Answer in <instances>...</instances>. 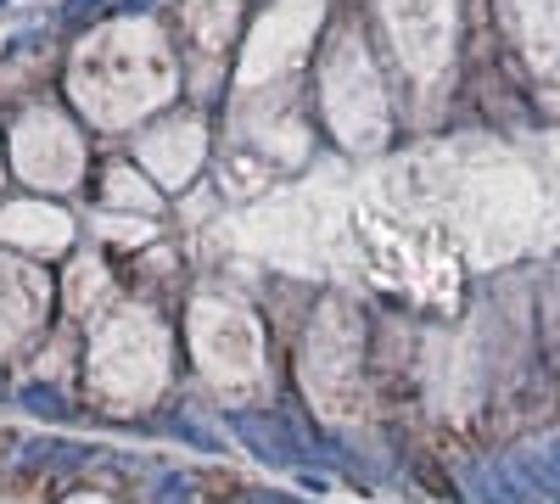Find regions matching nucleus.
<instances>
[{
  "label": "nucleus",
  "instance_id": "nucleus-4",
  "mask_svg": "<svg viewBox=\"0 0 560 504\" xmlns=\"http://www.w3.org/2000/svg\"><path fill=\"white\" fill-rule=\"evenodd\" d=\"M23 404L34 409V415H62V398H56L51 387H28V392H23Z\"/></svg>",
  "mask_w": 560,
  "mask_h": 504
},
{
  "label": "nucleus",
  "instance_id": "nucleus-3",
  "mask_svg": "<svg viewBox=\"0 0 560 504\" xmlns=\"http://www.w3.org/2000/svg\"><path fill=\"white\" fill-rule=\"evenodd\" d=\"M196 157H202V129H191V124H185V129H163V135L146 140V163H152L163 180H174V185L196 168Z\"/></svg>",
  "mask_w": 560,
  "mask_h": 504
},
{
  "label": "nucleus",
  "instance_id": "nucleus-1",
  "mask_svg": "<svg viewBox=\"0 0 560 504\" xmlns=\"http://www.w3.org/2000/svg\"><path fill=\"white\" fill-rule=\"evenodd\" d=\"M325 101H331V118L342 129L348 146H376L381 135V96L376 79H370V62H364L359 40H342L325 68Z\"/></svg>",
  "mask_w": 560,
  "mask_h": 504
},
{
  "label": "nucleus",
  "instance_id": "nucleus-2",
  "mask_svg": "<svg viewBox=\"0 0 560 504\" xmlns=\"http://www.w3.org/2000/svg\"><path fill=\"white\" fill-rule=\"evenodd\" d=\"M17 163H23L28 180H51V185H68L79 174V146L51 112H34L23 129H17Z\"/></svg>",
  "mask_w": 560,
  "mask_h": 504
}]
</instances>
